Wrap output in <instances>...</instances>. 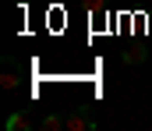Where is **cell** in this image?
<instances>
[{"instance_id":"3","label":"cell","mask_w":152,"mask_h":131,"mask_svg":"<svg viewBox=\"0 0 152 131\" xmlns=\"http://www.w3.org/2000/svg\"><path fill=\"white\" fill-rule=\"evenodd\" d=\"M28 128H32V121H28V113H25V110L7 117V131H28Z\"/></svg>"},{"instance_id":"1","label":"cell","mask_w":152,"mask_h":131,"mask_svg":"<svg viewBox=\"0 0 152 131\" xmlns=\"http://www.w3.org/2000/svg\"><path fill=\"white\" fill-rule=\"evenodd\" d=\"M64 131H96V121L85 113V106H78L64 117Z\"/></svg>"},{"instance_id":"2","label":"cell","mask_w":152,"mask_h":131,"mask_svg":"<svg viewBox=\"0 0 152 131\" xmlns=\"http://www.w3.org/2000/svg\"><path fill=\"white\" fill-rule=\"evenodd\" d=\"M120 60H124V64H145V60H149V50H145V43H131L124 53H120Z\"/></svg>"},{"instance_id":"5","label":"cell","mask_w":152,"mask_h":131,"mask_svg":"<svg viewBox=\"0 0 152 131\" xmlns=\"http://www.w3.org/2000/svg\"><path fill=\"white\" fill-rule=\"evenodd\" d=\"M110 4H113V0H81V7H85L88 14H96V11H106Z\"/></svg>"},{"instance_id":"6","label":"cell","mask_w":152,"mask_h":131,"mask_svg":"<svg viewBox=\"0 0 152 131\" xmlns=\"http://www.w3.org/2000/svg\"><path fill=\"white\" fill-rule=\"evenodd\" d=\"M18 85H21L18 75H4V89H18Z\"/></svg>"},{"instance_id":"4","label":"cell","mask_w":152,"mask_h":131,"mask_svg":"<svg viewBox=\"0 0 152 131\" xmlns=\"http://www.w3.org/2000/svg\"><path fill=\"white\" fill-rule=\"evenodd\" d=\"M39 128L42 131H60L64 128V117H60V113H46V117L39 121Z\"/></svg>"}]
</instances>
